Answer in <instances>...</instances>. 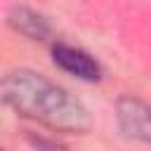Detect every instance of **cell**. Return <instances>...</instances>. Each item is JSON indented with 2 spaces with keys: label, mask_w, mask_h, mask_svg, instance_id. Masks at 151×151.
I'll return each mask as SVG.
<instances>
[{
  "label": "cell",
  "mask_w": 151,
  "mask_h": 151,
  "mask_svg": "<svg viewBox=\"0 0 151 151\" xmlns=\"http://www.w3.org/2000/svg\"><path fill=\"white\" fill-rule=\"evenodd\" d=\"M7 21L17 33H21V35H26L31 40H45L52 33L50 21L42 14H38L35 9H31V7H14L9 12Z\"/></svg>",
  "instance_id": "cell-4"
},
{
  "label": "cell",
  "mask_w": 151,
  "mask_h": 151,
  "mask_svg": "<svg viewBox=\"0 0 151 151\" xmlns=\"http://www.w3.org/2000/svg\"><path fill=\"white\" fill-rule=\"evenodd\" d=\"M0 101L57 132L80 134L92 125L90 111L80 99H76L66 87L28 68L9 71L0 78Z\"/></svg>",
  "instance_id": "cell-1"
},
{
  "label": "cell",
  "mask_w": 151,
  "mask_h": 151,
  "mask_svg": "<svg viewBox=\"0 0 151 151\" xmlns=\"http://www.w3.org/2000/svg\"><path fill=\"white\" fill-rule=\"evenodd\" d=\"M116 118L125 137L151 146V104L137 97H120L116 104Z\"/></svg>",
  "instance_id": "cell-2"
},
{
  "label": "cell",
  "mask_w": 151,
  "mask_h": 151,
  "mask_svg": "<svg viewBox=\"0 0 151 151\" xmlns=\"http://www.w3.org/2000/svg\"><path fill=\"white\" fill-rule=\"evenodd\" d=\"M52 59L61 71H66V73H71V76H76L80 80H99L101 78V66L85 50L57 42L52 47Z\"/></svg>",
  "instance_id": "cell-3"
},
{
  "label": "cell",
  "mask_w": 151,
  "mask_h": 151,
  "mask_svg": "<svg viewBox=\"0 0 151 151\" xmlns=\"http://www.w3.org/2000/svg\"><path fill=\"white\" fill-rule=\"evenodd\" d=\"M0 151H5V149H0Z\"/></svg>",
  "instance_id": "cell-5"
}]
</instances>
